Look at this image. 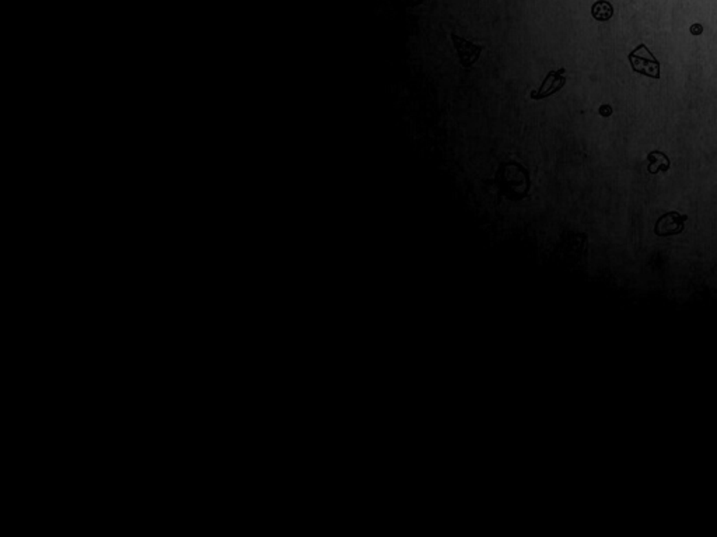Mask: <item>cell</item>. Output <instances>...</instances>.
Returning <instances> with one entry per match:
<instances>
[{"mask_svg":"<svg viewBox=\"0 0 717 537\" xmlns=\"http://www.w3.org/2000/svg\"><path fill=\"white\" fill-rule=\"evenodd\" d=\"M648 160H649L648 170L652 175H656L659 172H665L671 167V161H670L668 156L660 150H654V151L649 152Z\"/></svg>","mask_w":717,"mask_h":537,"instance_id":"cell-5","label":"cell"},{"mask_svg":"<svg viewBox=\"0 0 717 537\" xmlns=\"http://www.w3.org/2000/svg\"><path fill=\"white\" fill-rule=\"evenodd\" d=\"M564 67H560L559 70H552L547 74V78L544 79L542 84L540 86V89L534 90L530 97L534 100V101H540V100H544V98H548L553 94H556L558 91H560L563 89V86L566 84V78H564Z\"/></svg>","mask_w":717,"mask_h":537,"instance_id":"cell-2","label":"cell"},{"mask_svg":"<svg viewBox=\"0 0 717 537\" xmlns=\"http://www.w3.org/2000/svg\"><path fill=\"white\" fill-rule=\"evenodd\" d=\"M688 216H683L676 212H668L663 214L654 227V233L659 237H670L676 236L684 229V222L687 221Z\"/></svg>","mask_w":717,"mask_h":537,"instance_id":"cell-3","label":"cell"},{"mask_svg":"<svg viewBox=\"0 0 717 537\" xmlns=\"http://www.w3.org/2000/svg\"><path fill=\"white\" fill-rule=\"evenodd\" d=\"M690 31H691V34H692V35H701V34L703 32V25H702V24H699V23H695V24H692V25H691Z\"/></svg>","mask_w":717,"mask_h":537,"instance_id":"cell-8","label":"cell"},{"mask_svg":"<svg viewBox=\"0 0 717 537\" xmlns=\"http://www.w3.org/2000/svg\"><path fill=\"white\" fill-rule=\"evenodd\" d=\"M628 59L630 62L632 70L635 73L648 76L650 79L659 80L661 76V65L653 55V52L648 48L646 44L637 45L629 55Z\"/></svg>","mask_w":717,"mask_h":537,"instance_id":"cell-1","label":"cell"},{"mask_svg":"<svg viewBox=\"0 0 717 537\" xmlns=\"http://www.w3.org/2000/svg\"><path fill=\"white\" fill-rule=\"evenodd\" d=\"M451 40H452V43H454V47L460 56V62L464 67H471L479 59L481 52L483 49L482 45H475L471 41L464 40V38H460L454 32L451 34Z\"/></svg>","mask_w":717,"mask_h":537,"instance_id":"cell-4","label":"cell"},{"mask_svg":"<svg viewBox=\"0 0 717 537\" xmlns=\"http://www.w3.org/2000/svg\"><path fill=\"white\" fill-rule=\"evenodd\" d=\"M591 16L597 21H608L614 16V6L608 2V0H597V2L591 6Z\"/></svg>","mask_w":717,"mask_h":537,"instance_id":"cell-6","label":"cell"},{"mask_svg":"<svg viewBox=\"0 0 717 537\" xmlns=\"http://www.w3.org/2000/svg\"><path fill=\"white\" fill-rule=\"evenodd\" d=\"M599 115L601 117H610V115H613V108L610 105L599 106Z\"/></svg>","mask_w":717,"mask_h":537,"instance_id":"cell-7","label":"cell"}]
</instances>
